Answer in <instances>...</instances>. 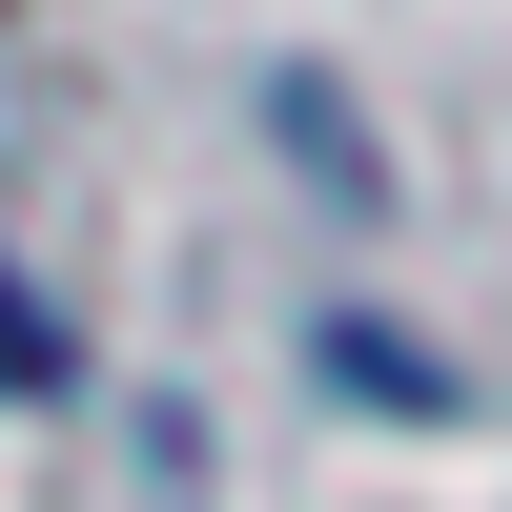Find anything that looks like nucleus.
Segmentation results:
<instances>
[{"mask_svg": "<svg viewBox=\"0 0 512 512\" xmlns=\"http://www.w3.org/2000/svg\"><path fill=\"white\" fill-rule=\"evenodd\" d=\"M41 369H62V328H41L21 287H0V390H41Z\"/></svg>", "mask_w": 512, "mask_h": 512, "instance_id": "nucleus-1", "label": "nucleus"}]
</instances>
